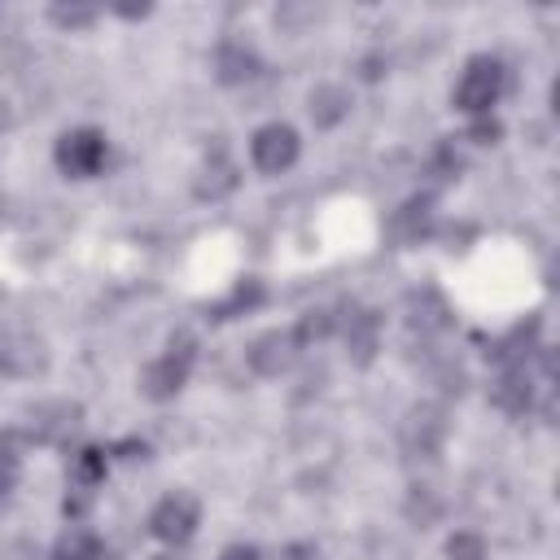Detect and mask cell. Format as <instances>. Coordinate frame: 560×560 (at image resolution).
Returning a JSON list of instances; mask_svg holds the SVG:
<instances>
[{"label":"cell","mask_w":560,"mask_h":560,"mask_svg":"<svg viewBox=\"0 0 560 560\" xmlns=\"http://www.w3.org/2000/svg\"><path fill=\"white\" fill-rule=\"evenodd\" d=\"M192 359H197V341L188 332H175L166 341V350L140 372V394L153 398V402H166L175 398L184 385H188V372H192Z\"/></svg>","instance_id":"obj_1"},{"label":"cell","mask_w":560,"mask_h":560,"mask_svg":"<svg viewBox=\"0 0 560 560\" xmlns=\"http://www.w3.org/2000/svg\"><path fill=\"white\" fill-rule=\"evenodd\" d=\"M503 88H508V70H503L499 57H490V52L468 57V66L455 83V109H464L468 118H481L503 96Z\"/></svg>","instance_id":"obj_2"},{"label":"cell","mask_w":560,"mask_h":560,"mask_svg":"<svg viewBox=\"0 0 560 560\" xmlns=\"http://www.w3.org/2000/svg\"><path fill=\"white\" fill-rule=\"evenodd\" d=\"M105 158H109V144H105V131H96V127H74L66 136H57V149H52L57 171L70 179L96 175L105 166Z\"/></svg>","instance_id":"obj_3"},{"label":"cell","mask_w":560,"mask_h":560,"mask_svg":"<svg viewBox=\"0 0 560 560\" xmlns=\"http://www.w3.org/2000/svg\"><path fill=\"white\" fill-rule=\"evenodd\" d=\"M197 521H201V503H197V494H188V490H171V494L158 499V508L149 512V534L162 538V542H175V547H179V542L192 538Z\"/></svg>","instance_id":"obj_4"},{"label":"cell","mask_w":560,"mask_h":560,"mask_svg":"<svg viewBox=\"0 0 560 560\" xmlns=\"http://www.w3.org/2000/svg\"><path fill=\"white\" fill-rule=\"evenodd\" d=\"M298 153H302V140H298V131H293L289 122H267V127H258L254 140H249V158H254V166H258L262 175L289 171V166L298 162Z\"/></svg>","instance_id":"obj_5"},{"label":"cell","mask_w":560,"mask_h":560,"mask_svg":"<svg viewBox=\"0 0 560 560\" xmlns=\"http://www.w3.org/2000/svg\"><path fill=\"white\" fill-rule=\"evenodd\" d=\"M293 359H298V341H293V332L289 328H267V332H258L254 341H249V350H245V363H249V372L254 376H284L289 368H293Z\"/></svg>","instance_id":"obj_6"},{"label":"cell","mask_w":560,"mask_h":560,"mask_svg":"<svg viewBox=\"0 0 560 560\" xmlns=\"http://www.w3.org/2000/svg\"><path fill=\"white\" fill-rule=\"evenodd\" d=\"M44 368H48V350L39 337L18 332V337L0 341V372L4 376H39Z\"/></svg>","instance_id":"obj_7"},{"label":"cell","mask_w":560,"mask_h":560,"mask_svg":"<svg viewBox=\"0 0 560 560\" xmlns=\"http://www.w3.org/2000/svg\"><path fill=\"white\" fill-rule=\"evenodd\" d=\"M258 70H262V57H258L254 48H245V44H236V39H223V44L214 48V79H219V83L236 88V83L258 79Z\"/></svg>","instance_id":"obj_8"},{"label":"cell","mask_w":560,"mask_h":560,"mask_svg":"<svg viewBox=\"0 0 560 560\" xmlns=\"http://www.w3.org/2000/svg\"><path fill=\"white\" fill-rule=\"evenodd\" d=\"M341 332H346V354H350L354 363H372V354H376V346H381V315L368 311V306H354V311L346 315Z\"/></svg>","instance_id":"obj_9"},{"label":"cell","mask_w":560,"mask_h":560,"mask_svg":"<svg viewBox=\"0 0 560 560\" xmlns=\"http://www.w3.org/2000/svg\"><path fill=\"white\" fill-rule=\"evenodd\" d=\"M490 398H494V407H503V411H512V416H525V411H529V402H534V385H529L525 363H508V368H503V376L494 381Z\"/></svg>","instance_id":"obj_10"},{"label":"cell","mask_w":560,"mask_h":560,"mask_svg":"<svg viewBox=\"0 0 560 560\" xmlns=\"http://www.w3.org/2000/svg\"><path fill=\"white\" fill-rule=\"evenodd\" d=\"M236 166H232V158L223 153V149H214L210 153V162L197 171V184H192V192L201 197V201H219V197H228L232 188H236Z\"/></svg>","instance_id":"obj_11"},{"label":"cell","mask_w":560,"mask_h":560,"mask_svg":"<svg viewBox=\"0 0 560 560\" xmlns=\"http://www.w3.org/2000/svg\"><path fill=\"white\" fill-rule=\"evenodd\" d=\"M48 560H109V551H105L101 534H92L88 525H70V529L52 542Z\"/></svg>","instance_id":"obj_12"},{"label":"cell","mask_w":560,"mask_h":560,"mask_svg":"<svg viewBox=\"0 0 560 560\" xmlns=\"http://www.w3.org/2000/svg\"><path fill=\"white\" fill-rule=\"evenodd\" d=\"M346 114H350V92H346L341 83H319V88L311 92V122H315L319 131L337 127Z\"/></svg>","instance_id":"obj_13"},{"label":"cell","mask_w":560,"mask_h":560,"mask_svg":"<svg viewBox=\"0 0 560 560\" xmlns=\"http://www.w3.org/2000/svg\"><path fill=\"white\" fill-rule=\"evenodd\" d=\"M442 433H446L442 416H438L433 407H420V411H411V420H407V451H411V455H433L438 442H442Z\"/></svg>","instance_id":"obj_14"},{"label":"cell","mask_w":560,"mask_h":560,"mask_svg":"<svg viewBox=\"0 0 560 560\" xmlns=\"http://www.w3.org/2000/svg\"><path fill=\"white\" fill-rule=\"evenodd\" d=\"M105 468H109V455H105L101 446H83V451H74V459H70V486L96 490V486L105 481Z\"/></svg>","instance_id":"obj_15"},{"label":"cell","mask_w":560,"mask_h":560,"mask_svg":"<svg viewBox=\"0 0 560 560\" xmlns=\"http://www.w3.org/2000/svg\"><path fill=\"white\" fill-rule=\"evenodd\" d=\"M262 302V284L258 280H241L223 302H214L210 306V319H232V315H245V311H254Z\"/></svg>","instance_id":"obj_16"},{"label":"cell","mask_w":560,"mask_h":560,"mask_svg":"<svg viewBox=\"0 0 560 560\" xmlns=\"http://www.w3.org/2000/svg\"><path fill=\"white\" fill-rule=\"evenodd\" d=\"M337 328V315L332 311H324V306H315V311H302V319L289 328L293 332V341H298V350H306V346H315V341H324L328 332Z\"/></svg>","instance_id":"obj_17"},{"label":"cell","mask_w":560,"mask_h":560,"mask_svg":"<svg viewBox=\"0 0 560 560\" xmlns=\"http://www.w3.org/2000/svg\"><path fill=\"white\" fill-rule=\"evenodd\" d=\"M429 206H433L429 197H411V201H407V206H402V210L394 214V223H389V228H394V232H398L402 241H416V236L424 232V219H429Z\"/></svg>","instance_id":"obj_18"},{"label":"cell","mask_w":560,"mask_h":560,"mask_svg":"<svg viewBox=\"0 0 560 560\" xmlns=\"http://www.w3.org/2000/svg\"><path fill=\"white\" fill-rule=\"evenodd\" d=\"M446 556L451 560H486V538L472 534V529H455L446 538Z\"/></svg>","instance_id":"obj_19"},{"label":"cell","mask_w":560,"mask_h":560,"mask_svg":"<svg viewBox=\"0 0 560 560\" xmlns=\"http://www.w3.org/2000/svg\"><path fill=\"white\" fill-rule=\"evenodd\" d=\"M48 18H52L57 26H66V31H83V26L96 22V9H92V4H52Z\"/></svg>","instance_id":"obj_20"},{"label":"cell","mask_w":560,"mask_h":560,"mask_svg":"<svg viewBox=\"0 0 560 560\" xmlns=\"http://www.w3.org/2000/svg\"><path fill=\"white\" fill-rule=\"evenodd\" d=\"M499 136H503V127H499V118H490V114H481V118L468 122V140H477V144H494Z\"/></svg>","instance_id":"obj_21"},{"label":"cell","mask_w":560,"mask_h":560,"mask_svg":"<svg viewBox=\"0 0 560 560\" xmlns=\"http://www.w3.org/2000/svg\"><path fill=\"white\" fill-rule=\"evenodd\" d=\"M22 433H13V429H4L0 433V468H18V459H22Z\"/></svg>","instance_id":"obj_22"},{"label":"cell","mask_w":560,"mask_h":560,"mask_svg":"<svg viewBox=\"0 0 560 560\" xmlns=\"http://www.w3.org/2000/svg\"><path fill=\"white\" fill-rule=\"evenodd\" d=\"M219 560H262V556H258V547H254V542H232V547H223V551H219Z\"/></svg>","instance_id":"obj_23"},{"label":"cell","mask_w":560,"mask_h":560,"mask_svg":"<svg viewBox=\"0 0 560 560\" xmlns=\"http://www.w3.org/2000/svg\"><path fill=\"white\" fill-rule=\"evenodd\" d=\"M114 455H122V459H144V455H149V446L131 438V442H118V446H114Z\"/></svg>","instance_id":"obj_24"},{"label":"cell","mask_w":560,"mask_h":560,"mask_svg":"<svg viewBox=\"0 0 560 560\" xmlns=\"http://www.w3.org/2000/svg\"><path fill=\"white\" fill-rule=\"evenodd\" d=\"M114 13H118V18H131V22H136V18H149V4H118Z\"/></svg>","instance_id":"obj_25"},{"label":"cell","mask_w":560,"mask_h":560,"mask_svg":"<svg viewBox=\"0 0 560 560\" xmlns=\"http://www.w3.org/2000/svg\"><path fill=\"white\" fill-rule=\"evenodd\" d=\"M9 490H13V468H0V503L9 499Z\"/></svg>","instance_id":"obj_26"}]
</instances>
